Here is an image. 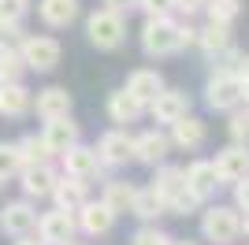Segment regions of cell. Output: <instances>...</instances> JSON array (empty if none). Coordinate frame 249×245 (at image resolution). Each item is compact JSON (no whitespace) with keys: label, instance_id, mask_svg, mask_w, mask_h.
I'll use <instances>...</instances> for the list:
<instances>
[{"label":"cell","instance_id":"37","mask_svg":"<svg viewBox=\"0 0 249 245\" xmlns=\"http://www.w3.org/2000/svg\"><path fill=\"white\" fill-rule=\"evenodd\" d=\"M186 49H197V26H190L182 19L178 22V52H186Z\"/></svg>","mask_w":249,"mask_h":245},{"label":"cell","instance_id":"25","mask_svg":"<svg viewBox=\"0 0 249 245\" xmlns=\"http://www.w3.org/2000/svg\"><path fill=\"white\" fill-rule=\"evenodd\" d=\"M34 108V93L22 86V82H8V86H0V115H8V119H19Z\"/></svg>","mask_w":249,"mask_h":245},{"label":"cell","instance_id":"2","mask_svg":"<svg viewBox=\"0 0 249 245\" xmlns=\"http://www.w3.org/2000/svg\"><path fill=\"white\" fill-rule=\"evenodd\" d=\"M142 49H145V56H153V60L175 56L178 52V19L175 15H145Z\"/></svg>","mask_w":249,"mask_h":245},{"label":"cell","instance_id":"3","mask_svg":"<svg viewBox=\"0 0 249 245\" xmlns=\"http://www.w3.org/2000/svg\"><path fill=\"white\" fill-rule=\"evenodd\" d=\"M238 223H242V212L234 204H208L201 212V238L212 245H231L242 238Z\"/></svg>","mask_w":249,"mask_h":245},{"label":"cell","instance_id":"1","mask_svg":"<svg viewBox=\"0 0 249 245\" xmlns=\"http://www.w3.org/2000/svg\"><path fill=\"white\" fill-rule=\"evenodd\" d=\"M153 190L164 197L167 204V215H194L201 212V197L186 186V167H175V163H156V175H153Z\"/></svg>","mask_w":249,"mask_h":245},{"label":"cell","instance_id":"27","mask_svg":"<svg viewBox=\"0 0 249 245\" xmlns=\"http://www.w3.org/2000/svg\"><path fill=\"white\" fill-rule=\"evenodd\" d=\"M130 215H138L142 223H156L160 215H167V204H164V197L156 193L153 186H138V197H134Z\"/></svg>","mask_w":249,"mask_h":245},{"label":"cell","instance_id":"28","mask_svg":"<svg viewBox=\"0 0 249 245\" xmlns=\"http://www.w3.org/2000/svg\"><path fill=\"white\" fill-rule=\"evenodd\" d=\"M15 149H19L22 163H52L56 156L49 153V145H45L41 134H22L19 141H15Z\"/></svg>","mask_w":249,"mask_h":245},{"label":"cell","instance_id":"10","mask_svg":"<svg viewBox=\"0 0 249 245\" xmlns=\"http://www.w3.org/2000/svg\"><path fill=\"white\" fill-rule=\"evenodd\" d=\"M74 234H78V219L67 208H52V212L37 215V238L45 245H63V242H71Z\"/></svg>","mask_w":249,"mask_h":245},{"label":"cell","instance_id":"43","mask_svg":"<svg viewBox=\"0 0 249 245\" xmlns=\"http://www.w3.org/2000/svg\"><path fill=\"white\" fill-rule=\"evenodd\" d=\"M242 104H249V78L242 82Z\"/></svg>","mask_w":249,"mask_h":245},{"label":"cell","instance_id":"11","mask_svg":"<svg viewBox=\"0 0 249 245\" xmlns=\"http://www.w3.org/2000/svg\"><path fill=\"white\" fill-rule=\"evenodd\" d=\"M212 167H216L219 186H234L238 178H246V175H249V145L231 141L227 149H219V153H216Z\"/></svg>","mask_w":249,"mask_h":245},{"label":"cell","instance_id":"33","mask_svg":"<svg viewBox=\"0 0 249 245\" xmlns=\"http://www.w3.org/2000/svg\"><path fill=\"white\" fill-rule=\"evenodd\" d=\"M130 245H171V234L160 230L156 223H145V227H138V230H134Z\"/></svg>","mask_w":249,"mask_h":245},{"label":"cell","instance_id":"15","mask_svg":"<svg viewBox=\"0 0 249 245\" xmlns=\"http://www.w3.org/2000/svg\"><path fill=\"white\" fill-rule=\"evenodd\" d=\"M167 156H171V138H167V130L153 126V130H142L134 138V160L138 163L156 167V163H164Z\"/></svg>","mask_w":249,"mask_h":245},{"label":"cell","instance_id":"39","mask_svg":"<svg viewBox=\"0 0 249 245\" xmlns=\"http://www.w3.org/2000/svg\"><path fill=\"white\" fill-rule=\"evenodd\" d=\"M175 11L182 19H194L197 11H205V0H175Z\"/></svg>","mask_w":249,"mask_h":245},{"label":"cell","instance_id":"8","mask_svg":"<svg viewBox=\"0 0 249 245\" xmlns=\"http://www.w3.org/2000/svg\"><path fill=\"white\" fill-rule=\"evenodd\" d=\"M0 230L8 238H26L37 230V208H34L30 197H22V201H8L0 208Z\"/></svg>","mask_w":249,"mask_h":245},{"label":"cell","instance_id":"5","mask_svg":"<svg viewBox=\"0 0 249 245\" xmlns=\"http://www.w3.org/2000/svg\"><path fill=\"white\" fill-rule=\"evenodd\" d=\"M19 52H22L26 71H37V74L52 71V67L60 63V56H63L60 41L49 37V34H26V37H22V45H19Z\"/></svg>","mask_w":249,"mask_h":245},{"label":"cell","instance_id":"7","mask_svg":"<svg viewBox=\"0 0 249 245\" xmlns=\"http://www.w3.org/2000/svg\"><path fill=\"white\" fill-rule=\"evenodd\" d=\"M93 149H97V156H101L104 167H126V163L134 160V134L126 130V126L104 130Z\"/></svg>","mask_w":249,"mask_h":245},{"label":"cell","instance_id":"36","mask_svg":"<svg viewBox=\"0 0 249 245\" xmlns=\"http://www.w3.org/2000/svg\"><path fill=\"white\" fill-rule=\"evenodd\" d=\"M145 15H175V0H138Z\"/></svg>","mask_w":249,"mask_h":245},{"label":"cell","instance_id":"16","mask_svg":"<svg viewBox=\"0 0 249 245\" xmlns=\"http://www.w3.org/2000/svg\"><path fill=\"white\" fill-rule=\"evenodd\" d=\"M74 219H78V230L89 234V238H101V234H108V230L115 227V212L104 201H93V197L74 212Z\"/></svg>","mask_w":249,"mask_h":245},{"label":"cell","instance_id":"12","mask_svg":"<svg viewBox=\"0 0 249 245\" xmlns=\"http://www.w3.org/2000/svg\"><path fill=\"white\" fill-rule=\"evenodd\" d=\"M60 163H63V175H78V178H97V175H104L108 167L101 163V156H97L93 145H82V141H74L67 153H60Z\"/></svg>","mask_w":249,"mask_h":245},{"label":"cell","instance_id":"22","mask_svg":"<svg viewBox=\"0 0 249 245\" xmlns=\"http://www.w3.org/2000/svg\"><path fill=\"white\" fill-rule=\"evenodd\" d=\"M71 104L74 101L63 86H45V89H37L30 112H37L41 119H56V115H71Z\"/></svg>","mask_w":249,"mask_h":245},{"label":"cell","instance_id":"20","mask_svg":"<svg viewBox=\"0 0 249 245\" xmlns=\"http://www.w3.org/2000/svg\"><path fill=\"white\" fill-rule=\"evenodd\" d=\"M108 119L115 122V126H130V122H138L142 115H145V104L138 101L134 93H126V89H115L108 93Z\"/></svg>","mask_w":249,"mask_h":245},{"label":"cell","instance_id":"21","mask_svg":"<svg viewBox=\"0 0 249 245\" xmlns=\"http://www.w3.org/2000/svg\"><path fill=\"white\" fill-rule=\"evenodd\" d=\"M78 11H82L78 0H37V15L49 30H67L78 19Z\"/></svg>","mask_w":249,"mask_h":245},{"label":"cell","instance_id":"38","mask_svg":"<svg viewBox=\"0 0 249 245\" xmlns=\"http://www.w3.org/2000/svg\"><path fill=\"white\" fill-rule=\"evenodd\" d=\"M234 208L249 215V175H246V178H238V182H234Z\"/></svg>","mask_w":249,"mask_h":245},{"label":"cell","instance_id":"13","mask_svg":"<svg viewBox=\"0 0 249 245\" xmlns=\"http://www.w3.org/2000/svg\"><path fill=\"white\" fill-rule=\"evenodd\" d=\"M15 178H19L22 193L30 197V201H45V197H52V186H56L60 171L52 163H22V171Z\"/></svg>","mask_w":249,"mask_h":245},{"label":"cell","instance_id":"42","mask_svg":"<svg viewBox=\"0 0 249 245\" xmlns=\"http://www.w3.org/2000/svg\"><path fill=\"white\" fill-rule=\"evenodd\" d=\"M15 245H45V242H41V238H37V242H34V238L26 234V238H19V242H15Z\"/></svg>","mask_w":249,"mask_h":245},{"label":"cell","instance_id":"30","mask_svg":"<svg viewBox=\"0 0 249 245\" xmlns=\"http://www.w3.org/2000/svg\"><path fill=\"white\" fill-rule=\"evenodd\" d=\"M227 134H231V141H238V145H249V104L246 108H234V112H227Z\"/></svg>","mask_w":249,"mask_h":245},{"label":"cell","instance_id":"4","mask_svg":"<svg viewBox=\"0 0 249 245\" xmlns=\"http://www.w3.org/2000/svg\"><path fill=\"white\" fill-rule=\"evenodd\" d=\"M86 37H89V45H93V49L115 52V49L126 41V15L108 11V8H97L93 15L86 19Z\"/></svg>","mask_w":249,"mask_h":245},{"label":"cell","instance_id":"24","mask_svg":"<svg viewBox=\"0 0 249 245\" xmlns=\"http://www.w3.org/2000/svg\"><path fill=\"white\" fill-rule=\"evenodd\" d=\"M186 186L201 197V201H212L216 190H219V178H216L212 160H194V163H190V167H186Z\"/></svg>","mask_w":249,"mask_h":245},{"label":"cell","instance_id":"31","mask_svg":"<svg viewBox=\"0 0 249 245\" xmlns=\"http://www.w3.org/2000/svg\"><path fill=\"white\" fill-rule=\"evenodd\" d=\"M19 171H22L19 149H15V145H8V141H0V186L8 182V178H15Z\"/></svg>","mask_w":249,"mask_h":245},{"label":"cell","instance_id":"44","mask_svg":"<svg viewBox=\"0 0 249 245\" xmlns=\"http://www.w3.org/2000/svg\"><path fill=\"white\" fill-rule=\"evenodd\" d=\"M171 245H197V242H175V238H171Z\"/></svg>","mask_w":249,"mask_h":245},{"label":"cell","instance_id":"18","mask_svg":"<svg viewBox=\"0 0 249 245\" xmlns=\"http://www.w3.org/2000/svg\"><path fill=\"white\" fill-rule=\"evenodd\" d=\"M45 145H49L52 156L67 153L74 141H78V122L71 119V115H56V119H45V130H41Z\"/></svg>","mask_w":249,"mask_h":245},{"label":"cell","instance_id":"34","mask_svg":"<svg viewBox=\"0 0 249 245\" xmlns=\"http://www.w3.org/2000/svg\"><path fill=\"white\" fill-rule=\"evenodd\" d=\"M242 56H246V52L231 45V49H223L219 56H212V71H227V74H234V71H238V63H242Z\"/></svg>","mask_w":249,"mask_h":245},{"label":"cell","instance_id":"45","mask_svg":"<svg viewBox=\"0 0 249 245\" xmlns=\"http://www.w3.org/2000/svg\"><path fill=\"white\" fill-rule=\"evenodd\" d=\"M63 245H82V242H74V238H71V242H63Z\"/></svg>","mask_w":249,"mask_h":245},{"label":"cell","instance_id":"17","mask_svg":"<svg viewBox=\"0 0 249 245\" xmlns=\"http://www.w3.org/2000/svg\"><path fill=\"white\" fill-rule=\"evenodd\" d=\"M52 201L56 208H67V212H78L86 201H89V182L78 178V175H60L56 186H52Z\"/></svg>","mask_w":249,"mask_h":245},{"label":"cell","instance_id":"29","mask_svg":"<svg viewBox=\"0 0 249 245\" xmlns=\"http://www.w3.org/2000/svg\"><path fill=\"white\" fill-rule=\"evenodd\" d=\"M26 74V63H22V52L4 45L0 49V86H8V82H22Z\"/></svg>","mask_w":249,"mask_h":245},{"label":"cell","instance_id":"9","mask_svg":"<svg viewBox=\"0 0 249 245\" xmlns=\"http://www.w3.org/2000/svg\"><path fill=\"white\" fill-rule=\"evenodd\" d=\"M145 112L153 115V122L156 126H171L175 119H182V115H190V93H182V89H160L153 97V101L145 104Z\"/></svg>","mask_w":249,"mask_h":245},{"label":"cell","instance_id":"35","mask_svg":"<svg viewBox=\"0 0 249 245\" xmlns=\"http://www.w3.org/2000/svg\"><path fill=\"white\" fill-rule=\"evenodd\" d=\"M30 11V0H0V22H22Z\"/></svg>","mask_w":249,"mask_h":245},{"label":"cell","instance_id":"23","mask_svg":"<svg viewBox=\"0 0 249 245\" xmlns=\"http://www.w3.org/2000/svg\"><path fill=\"white\" fill-rule=\"evenodd\" d=\"M123 89H126V93H134L142 104H149L156 93L164 89V74L156 71V67H138V71L126 74V86H123Z\"/></svg>","mask_w":249,"mask_h":245},{"label":"cell","instance_id":"19","mask_svg":"<svg viewBox=\"0 0 249 245\" xmlns=\"http://www.w3.org/2000/svg\"><path fill=\"white\" fill-rule=\"evenodd\" d=\"M234 45V22H216V19H208L205 26L197 30V49L205 52L208 60L212 56H219L223 49H231Z\"/></svg>","mask_w":249,"mask_h":245},{"label":"cell","instance_id":"32","mask_svg":"<svg viewBox=\"0 0 249 245\" xmlns=\"http://www.w3.org/2000/svg\"><path fill=\"white\" fill-rule=\"evenodd\" d=\"M205 15L216 22H234L242 15V4L238 0H205Z\"/></svg>","mask_w":249,"mask_h":245},{"label":"cell","instance_id":"6","mask_svg":"<svg viewBox=\"0 0 249 245\" xmlns=\"http://www.w3.org/2000/svg\"><path fill=\"white\" fill-rule=\"evenodd\" d=\"M205 104L212 112H234L242 104V82L227 71H212L205 82Z\"/></svg>","mask_w":249,"mask_h":245},{"label":"cell","instance_id":"26","mask_svg":"<svg viewBox=\"0 0 249 245\" xmlns=\"http://www.w3.org/2000/svg\"><path fill=\"white\" fill-rule=\"evenodd\" d=\"M134 197H138V186H134V182H123V178H108V182H104L101 201L108 204L115 215H126L130 208H134Z\"/></svg>","mask_w":249,"mask_h":245},{"label":"cell","instance_id":"14","mask_svg":"<svg viewBox=\"0 0 249 245\" xmlns=\"http://www.w3.org/2000/svg\"><path fill=\"white\" fill-rule=\"evenodd\" d=\"M167 138H171V149H182V153H197L201 145L208 141V126L197 115H182L167 126Z\"/></svg>","mask_w":249,"mask_h":245},{"label":"cell","instance_id":"41","mask_svg":"<svg viewBox=\"0 0 249 245\" xmlns=\"http://www.w3.org/2000/svg\"><path fill=\"white\" fill-rule=\"evenodd\" d=\"M238 230H242V238H249V215L242 212V223H238Z\"/></svg>","mask_w":249,"mask_h":245},{"label":"cell","instance_id":"40","mask_svg":"<svg viewBox=\"0 0 249 245\" xmlns=\"http://www.w3.org/2000/svg\"><path fill=\"white\" fill-rule=\"evenodd\" d=\"M104 8L108 11H119V15H130L138 8V0H104Z\"/></svg>","mask_w":249,"mask_h":245}]
</instances>
